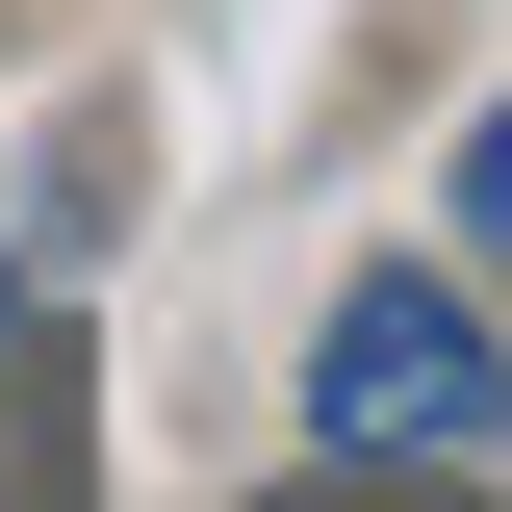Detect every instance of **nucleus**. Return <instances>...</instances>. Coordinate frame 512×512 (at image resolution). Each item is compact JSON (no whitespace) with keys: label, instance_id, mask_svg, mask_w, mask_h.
Returning <instances> with one entry per match:
<instances>
[{"label":"nucleus","instance_id":"nucleus-1","mask_svg":"<svg viewBox=\"0 0 512 512\" xmlns=\"http://www.w3.org/2000/svg\"><path fill=\"white\" fill-rule=\"evenodd\" d=\"M308 461H359V487H461V461H512V359H487V308L461 282H333V333H308Z\"/></svg>","mask_w":512,"mask_h":512},{"label":"nucleus","instance_id":"nucleus-2","mask_svg":"<svg viewBox=\"0 0 512 512\" xmlns=\"http://www.w3.org/2000/svg\"><path fill=\"white\" fill-rule=\"evenodd\" d=\"M461 231H487V256H512V103H487V128H461Z\"/></svg>","mask_w":512,"mask_h":512}]
</instances>
